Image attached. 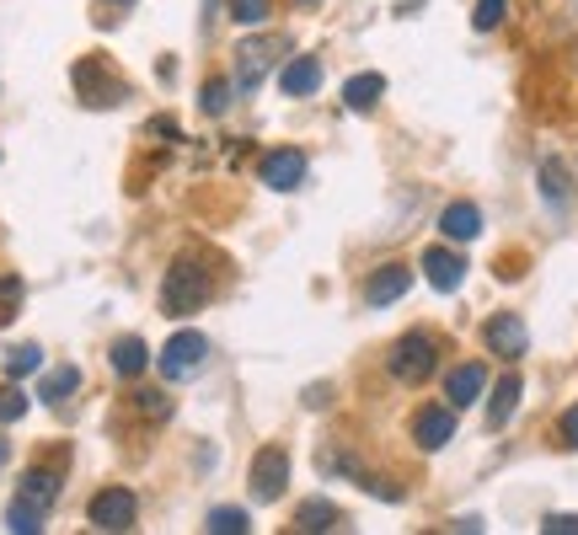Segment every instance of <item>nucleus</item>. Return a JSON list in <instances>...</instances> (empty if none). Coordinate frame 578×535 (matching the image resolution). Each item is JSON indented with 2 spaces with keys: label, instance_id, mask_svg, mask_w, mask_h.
<instances>
[{
  "label": "nucleus",
  "instance_id": "f257e3e1",
  "mask_svg": "<svg viewBox=\"0 0 578 535\" xmlns=\"http://www.w3.org/2000/svg\"><path fill=\"white\" fill-rule=\"evenodd\" d=\"M204 300H209V268L198 258H177L167 268V278H161L167 316H193V311H204Z\"/></svg>",
  "mask_w": 578,
  "mask_h": 535
},
{
  "label": "nucleus",
  "instance_id": "f03ea898",
  "mask_svg": "<svg viewBox=\"0 0 578 535\" xmlns=\"http://www.w3.org/2000/svg\"><path fill=\"white\" fill-rule=\"evenodd\" d=\"M70 80H75V97H81L86 108H119V102L128 97V80L113 65H108L102 54H86V60H75Z\"/></svg>",
  "mask_w": 578,
  "mask_h": 535
},
{
  "label": "nucleus",
  "instance_id": "7ed1b4c3",
  "mask_svg": "<svg viewBox=\"0 0 578 535\" xmlns=\"http://www.w3.org/2000/svg\"><path fill=\"white\" fill-rule=\"evenodd\" d=\"M434 364H440V353H434V337H429V333H407L396 348H391V375H396V381H407V386L429 381V375H434Z\"/></svg>",
  "mask_w": 578,
  "mask_h": 535
},
{
  "label": "nucleus",
  "instance_id": "20e7f679",
  "mask_svg": "<svg viewBox=\"0 0 578 535\" xmlns=\"http://www.w3.org/2000/svg\"><path fill=\"white\" fill-rule=\"evenodd\" d=\"M290 487V450L284 445H262L253 456V493L257 503H279Z\"/></svg>",
  "mask_w": 578,
  "mask_h": 535
},
{
  "label": "nucleus",
  "instance_id": "39448f33",
  "mask_svg": "<svg viewBox=\"0 0 578 535\" xmlns=\"http://www.w3.org/2000/svg\"><path fill=\"white\" fill-rule=\"evenodd\" d=\"M204 359H209L204 333H177L172 343H161V353H156V364H161L167 381H188L193 370H204Z\"/></svg>",
  "mask_w": 578,
  "mask_h": 535
},
{
  "label": "nucleus",
  "instance_id": "423d86ee",
  "mask_svg": "<svg viewBox=\"0 0 578 535\" xmlns=\"http://www.w3.org/2000/svg\"><path fill=\"white\" fill-rule=\"evenodd\" d=\"M134 514H139V503H134V493H128V487H108V493H97V498H91V509H86V520H91L97 531H128V525H134Z\"/></svg>",
  "mask_w": 578,
  "mask_h": 535
},
{
  "label": "nucleus",
  "instance_id": "0eeeda50",
  "mask_svg": "<svg viewBox=\"0 0 578 535\" xmlns=\"http://www.w3.org/2000/svg\"><path fill=\"white\" fill-rule=\"evenodd\" d=\"M284 43L279 38H247L242 49H236V86L242 91H253L257 80L268 75V65H273V54H279Z\"/></svg>",
  "mask_w": 578,
  "mask_h": 535
},
{
  "label": "nucleus",
  "instance_id": "6e6552de",
  "mask_svg": "<svg viewBox=\"0 0 578 535\" xmlns=\"http://www.w3.org/2000/svg\"><path fill=\"white\" fill-rule=\"evenodd\" d=\"M262 183L279 188V194L300 188V183H306V155H300V150H268V155H262Z\"/></svg>",
  "mask_w": 578,
  "mask_h": 535
},
{
  "label": "nucleus",
  "instance_id": "1a4fd4ad",
  "mask_svg": "<svg viewBox=\"0 0 578 535\" xmlns=\"http://www.w3.org/2000/svg\"><path fill=\"white\" fill-rule=\"evenodd\" d=\"M423 273H429V284H434L440 295H455L460 278H466V258L450 252V247H429V252H423Z\"/></svg>",
  "mask_w": 578,
  "mask_h": 535
},
{
  "label": "nucleus",
  "instance_id": "9d476101",
  "mask_svg": "<svg viewBox=\"0 0 578 535\" xmlns=\"http://www.w3.org/2000/svg\"><path fill=\"white\" fill-rule=\"evenodd\" d=\"M450 434H455V407H423V412L413 418V439H418L423 450H445Z\"/></svg>",
  "mask_w": 578,
  "mask_h": 535
},
{
  "label": "nucleus",
  "instance_id": "9b49d317",
  "mask_svg": "<svg viewBox=\"0 0 578 535\" xmlns=\"http://www.w3.org/2000/svg\"><path fill=\"white\" fill-rule=\"evenodd\" d=\"M482 337H488V348H493L499 359H519V353H525V343H530L525 322L509 316V311H504V316H493V322L482 327Z\"/></svg>",
  "mask_w": 578,
  "mask_h": 535
},
{
  "label": "nucleus",
  "instance_id": "f8f14e48",
  "mask_svg": "<svg viewBox=\"0 0 578 535\" xmlns=\"http://www.w3.org/2000/svg\"><path fill=\"white\" fill-rule=\"evenodd\" d=\"M407 284H413V273H407V268L385 263V268H376V273H370L365 300H370V306H391V300H402V295H407Z\"/></svg>",
  "mask_w": 578,
  "mask_h": 535
},
{
  "label": "nucleus",
  "instance_id": "ddd939ff",
  "mask_svg": "<svg viewBox=\"0 0 578 535\" xmlns=\"http://www.w3.org/2000/svg\"><path fill=\"white\" fill-rule=\"evenodd\" d=\"M279 86H284V97H311V91L321 86V60H317V54L290 60V65L279 70Z\"/></svg>",
  "mask_w": 578,
  "mask_h": 535
},
{
  "label": "nucleus",
  "instance_id": "4468645a",
  "mask_svg": "<svg viewBox=\"0 0 578 535\" xmlns=\"http://www.w3.org/2000/svg\"><path fill=\"white\" fill-rule=\"evenodd\" d=\"M482 391H488V370H482V364H460V370H450V381H445L450 407H471Z\"/></svg>",
  "mask_w": 578,
  "mask_h": 535
},
{
  "label": "nucleus",
  "instance_id": "2eb2a0df",
  "mask_svg": "<svg viewBox=\"0 0 578 535\" xmlns=\"http://www.w3.org/2000/svg\"><path fill=\"white\" fill-rule=\"evenodd\" d=\"M16 498H27L33 509H54V498H60V471H49V466H33L27 476H22V493Z\"/></svg>",
  "mask_w": 578,
  "mask_h": 535
},
{
  "label": "nucleus",
  "instance_id": "dca6fc26",
  "mask_svg": "<svg viewBox=\"0 0 578 535\" xmlns=\"http://www.w3.org/2000/svg\"><path fill=\"white\" fill-rule=\"evenodd\" d=\"M381 97H385V75H376V70H365V75H354V80L343 86V108H348V113H370Z\"/></svg>",
  "mask_w": 578,
  "mask_h": 535
},
{
  "label": "nucleus",
  "instance_id": "f3484780",
  "mask_svg": "<svg viewBox=\"0 0 578 535\" xmlns=\"http://www.w3.org/2000/svg\"><path fill=\"white\" fill-rule=\"evenodd\" d=\"M337 525H343V509H337V503H327V498H306V503L295 509V531H306V535L337 531Z\"/></svg>",
  "mask_w": 578,
  "mask_h": 535
},
{
  "label": "nucleus",
  "instance_id": "a211bd4d",
  "mask_svg": "<svg viewBox=\"0 0 578 535\" xmlns=\"http://www.w3.org/2000/svg\"><path fill=\"white\" fill-rule=\"evenodd\" d=\"M440 231H445L450 241H471V236H482V209H477V203H450L445 214H440Z\"/></svg>",
  "mask_w": 578,
  "mask_h": 535
},
{
  "label": "nucleus",
  "instance_id": "6ab92c4d",
  "mask_svg": "<svg viewBox=\"0 0 578 535\" xmlns=\"http://www.w3.org/2000/svg\"><path fill=\"white\" fill-rule=\"evenodd\" d=\"M519 397H525L519 375H504V381L493 386V401H488V423H493V428H504V423L514 418V407H519Z\"/></svg>",
  "mask_w": 578,
  "mask_h": 535
},
{
  "label": "nucleus",
  "instance_id": "aec40b11",
  "mask_svg": "<svg viewBox=\"0 0 578 535\" xmlns=\"http://www.w3.org/2000/svg\"><path fill=\"white\" fill-rule=\"evenodd\" d=\"M113 370L124 375V381H134V375H145V364H150V348L139 343V337H124V343H113Z\"/></svg>",
  "mask_w": 578,
  "mask_h": 535
},
{
  "label": "nucleus",
  "instance_id": "412c9836",
  "mask_svg": "<svg viewBox=\"0 0 578 535\" xmlns=\"http://www.w3.org/2000/svg\"><path fill=\"white\" fill-rule=\"evenodd\" d=\"M81 386V370L75 364H60V370H49L44 381H38V401H49V407H60L70 391Z\"/></svg>",
  "mask_w": 578,
  "mask_h": 535
},
{
  "label": "nucleus",
  "instance_id": "4be33fe9",
  "mask_svg": "<svg viewBox=\"0 0 578 535\" xmlns=\"http://www.w3.org/2000/svg\"><path fill=\"white\" fill-rule=\"evenodd\" d=\"M204 531L209 535H247L253 531V520H247V509H209V520H204Z\"/></svg>",
  "mask_w": 578,
  "mask_h": 535
},
{
  "label": "nucleus",
  "instance_id": "5701e85b",
  "mask_svg": "<svg viewBox=\"0 0 578 535\" xmlns=\"http://www.w3.org/2000/svg\"><path fill=\"white\" fill-rule=\"evenodd\" d=\"M38 370H44V348H38V343H22V348H11V353H5V375H11V381L38 375Z\"/></svg>",
  "mask_w": 578,
  "mask_h": 535
},
{
  "label": "nucleus",
  "instance_id": "b1692460",
  "mask_svg": "<svg viewBox=\"0 0 578 535\" xmlns=\"http://www.w3.org/2000/svg\"><path fill=\"white\" fill-rule=\"evenodd\" d=\"M5 525L16 535H38L44 531V509H33L27 498H11V509H5Z\"/></svg>",
  "mask_w": 578,
  "mask_h": 535
},
{
  "label": "nucleus",
  "instance_id": "393cba45",
  "mask_svg": "<svg viewBox=\"0 0 578 535\" xmlns=\"http://www.w3.org/2000/svg\"><path fill=\"white\" fill-rule=\"evenodd\" d=\"M541 194L552 203L568 199V172H563V161H541Z\"/></svg>",
  "mask_w": 578,
  "mask_h": 535
},
{
  "label": "nucleus",
  "instance_id": "a878e982",
  "mask_svg": "<svg viewBox=\"0 0 578 535\" xmlns=\"http://www.w3.org/2000/svg\"><path fill=\"white\" fill-rule=\"evenodd\" d=\"M504 11H509V0H477V11H471L477 33H493V27L504 22Z\"/></svg>",
  "mask_w": 578,
  "mask_h": 535
},
{
  "label": "nucleus",
  "instance_id": "bb28decb",
  "mask_svg": "<svg viewBox=\"0 0 578 535\" xmlns=\"http://www.w3.org/2000/svg\"><path fill=\"white\" fill-rule=\"evenodd\" d=\"M268 11H273V0H231V16H236L242 27H257V22H268Z\"/></svg>",
  "mask_w": 578,
  "mask_h": 535
},
{
  "label": "nucleus",
  "instance_id": "cd10ccee",
  "mask_svg": "<svg viewBox=\"0 0 578 535\" xmlns=\"http://www.w3.org/2000/svg\"><path fill=\"white\" fill-rule=\"evenodd\" d=\"M16 306H22V278H11V273H0V327L16 316Z\"/></svg>",
  "mask_w": 578,
  "mask_h": 535
},
{
  "label": "nucleus",
  "instance_id": "c85d7f7f",
  "mask_svg": "<svg viewBox=\"0 0 578 535\" xmlns=\"http://www.w3.org/2000/svg\"><path fill=\"white\" fill-rule=\"evenodd\" d=\"M225 108H231V80H209V86H204V113L220 119Z\"/></svg>",
  "mask_w": 578,
  "mask_h": 535
},
{
  "label": "nucleus",
  "instance_id": "c756f323",
  "mask_svg": "<svg viewBox=\"0 0 578 535\" xmlns=\"http://www.w3.org/2000/svg\"><path fill=\"white\" fill-rule=\"evenodd\" d=\"M22 412H27V397H22L16 386H5V391H0V423H16Z\"/></svg>",
  "mask_w": 578,
  "mask_h": 535
},
{
  "label": "nucleus",
  "instance_id": "7c9ffc66",
  "mask_svg": "<svg viewBox=\"0 0 578 535\" xmlns=\"http://www.w3.org/2000/svg\"><path fill=\"white\" fill-rule=\"evenodd\" d=\"M541 531L546 535H578V514H546Z\"/></svg>",
  "mask_w": 578,
  "mask_h": 535
},
{
  "label": "nucleus",
  "instance_id": "2f4dec72",
  "mask_svg": "<svg viewBox=\"0 0 578 535\" xmlns=\"http://www.w3.org/2000/svg\"><path fill=\"white\" fill-rule=\"evenodd\" d=\"M139 412H145V418H167V412H172V401L161 397V391H139Z\"/></svg>",
  "mask_w": 578,
  "mask_h": 535
},
{
  "label": "nucleus",
  "instance_id": "473e14b6",
  "mask_svg": "<svg viewBox=\"0 0 578 535\" xmlns=\"http://www.w3.org/2000/svg\"><path fill=\"white\" fill-rule=\"evenodd\" d=\"M563 445H574V450H578V407L563 412Z\"/></svg>",
  "mask_w": 578,
  "mask_h": 535
},
{
  "label": "nucleus",
  "instance_id": "72a5a7b5",
  "mask_svg": "<svg viewBox=\"0 0 578 535\" xmlns=\"http://www.w3.org/2000/svg\"><path fill=\"white\" fill-rule=\"evenodd\" d=\"M102 5H108V11H128L134 0H102Z\"/></svg>",
  "mask_w": 578,
  "mask_h": 535
},
{
  "label": "nucleus",
  "instance_id": "f704fd0d",
  "mask_svg": "<svg viewBox=\"0 0 578 535\" xmlns=\"http://www.w3.org/2000/svg\"><path fill=\"white\" fill-rule=\"evenodd\" d=\"M0 461H5V439H0Z\"/></svg>",
  "mask_w": 578,
  "mask_h": 535
},
{
  "label": "nucleus",
  "instance_id": "c9c22d12",
  "mask_svg": "<svg viewBox=\"0 0 578 535\" xmlns=\"http://www.w3.org/2000/svg\"><path fill=\"white\" fill-rule=\"evenodd\" d=\"M306 5H311V0H306Z\"/></svg>",
  "mask_w": 578,
  "mask_h": 535
}]
</instances>
